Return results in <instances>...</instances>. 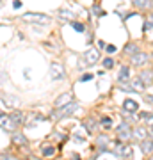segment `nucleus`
<instances>
[{"label": "nucleus", "instance_id": "obj_22", "mask_svg": "<svg viewBox=\"0 0 153 160\" xmlns=\"http://www.w3.org/2000/svg\"><path fill=\"white\" fill-rule=\"evenodd\" d=\"M139 119H143L148 126H153V112H139Z\"/></svg>", "mask_w": 153, "mask_h": 160}, {"label": "nucleus", "instance_id": "obj_6", "mask_svg": "<svg viewBox=\"0 0 153 160\" xmlns=\"http://www.w3.org/2000/svg\"><path fill=\"white\" fill-rule=\"evenodd\" d=\"M0 100H2V103H4V107L12 109V110L21 105V102H20L16 96H11V94H7V93H0Z\"/></svg>", "mask_w": 153, "mask_h": 160}, {"label": "nucleus", "instance_id": "obj_24", "mask_svg": "<svg viewBox=\"0 0 153 160\" xmlns=\"http://www.w3.org/2000/svg\"><path fill=\"white\" fill-rule=\"evenodd\" d=\"M102 66H103L105 71H107V69H112V68L116 66V61H114L112 57H105V59L102 61Z\"/></svg>", "mask_w": 153, "mask_h": 160}, {"label": "nucleus", "instance_id": "obj_25", "mask_svg": "<svg viewBox=\"0 0 153 160\" xmlns=\"http://www.w3.org/2000/svg\"><path fill=\"white\" fill-rule=\"evenodd\" d=\"M98 125H100V126H103L105 130H109V128H112V119H111L109 116H103V118H100Z\"/></svg>", "mask_w": 153, "mask_h": 160}, {"label": "nucleus", "instance_id": "obj_8", "mask_svg": "<svg viewBox=\"0 0 153 160\" xmlns=\"http://www.w3.org/2000/svg\"><path fill=\"white\" fill-rule=\"evenodd\" d=\"M112 153L116 155V157H121V159H125V160H132V148L128 146V144H118V148L116 150H112Z\"/></svg>", "mask_w": 153, "mask_h": 160}, {"label": "nucleus", "instance_id": "obj_19", "mask_svg": "<svg viewBox=\"0 0 153 160\" xmlns=\"http://www.w3.org/2000/svg\"><path fill=\"white\" fill-rule=\"evenodd\" d=\"M96 125H98V121H96L94 118H87V119L84 121V126H86L87 134H93V132H94V128H96Z\"/></svg>", "mask_w": 153, "mask_h": 160}, {"label": "nucleus", "instance_id": "obj_37", "mask_svg": "<svg viewBox=\"0 0 153 160\" xmlns=\"http://www.w3.org/2000/svg\"><path fill=\"white\" fill-rule=\"evenodd\" d=\"M150 160H153V159H150Z\"/></svg>", "mask_w": 153, "mask_h": 160}, {"label": "nucleus", "instance_id": "obj_10", "mask_svg": "<svg viewBox=\"0 0 153 160\" xmlns=\"http://www.w3.org/2000/svg\"><path fill=\"white\" fill-rule=\"evenodd\" d=\"M121 112L123 114H135V112H139V103L132 98H127L121 105Z\"/></svg>", "mask_w": 153, "mask_h": 160}, {"label": "nucleus", "instance_id": "obj_31", "mask_svg": "<svg viewBox=\"0 0 153 160\" xmlns=\"http://www.w3.org/2000/svg\"><path fill=\"white\" fill-rule=\"evenodd\" d=\"M73 141H75L77 144H84V142H86V139H84L82 135H77V132L73 134Z\"/></svg>", "mask_w": 153, "mask_h": 160}, {"label": "nucleus", "instance_id": "obj_2", "mask_svg": "<svg viewBox=\"0 0 153 160\" xmlns=\"http://www.w3.org/2000/svg\"><path fill=\"white\" fill-rule=\"evenodd\" d=\"M20 20L25 23H34V25H48L52 21V18L43 12H25V14H21Z\"/></svg>", "mask_w": 153, "mask_h": 160}, {"label": "nucleus", "instance_id": "obj_21", "mask_svg": "<svg viewBox=\"0 0 153 160\" xmlns=\"http://www.w3.org/2000/svg\"><path fill=\"white\" fill-rule=\"evenodd\" d=\"M70 25H71L73 30H77V32H80V34L86 32V23H82L80 20H73V21H70Z\"/></svg>", "mask_w": 153, "mask_h": 160}, {"label": "nucleus", "instance_id": "obj_36", "mask_svg": "<svg viewBox=\"0 0 153 160\" xmlns=\"http://www.w3.org/2000/svg\"><path fill=\"white\" fill-rule=\"evenodd\" d=\"M150 137H152V139H153V132H152V135H150Z\"/></svg>", "mask_w": 153, "mask_h": 160}, {"label": "nucleus", "instance_id": "obj_13", "mask_svg": "<svg viewBox=\"0 0 153 160\" xmlns=\"http://www.w3.org/2000/svg\"><path fill=\"white\" fill-rule=\"evenodd\" d=\"M148 137V128L146 126H135L134 128V132H132V139H135V141H143V139H146Z\"/></svg>", "mask_w": 153, "mask_h": 160}, {"label": "nucleus", "instance_id": "obj_15", "mask_svg": "<svg viewBox=\"0 0 153 160\" xmlns=\"http://www.w3.org/2000/svg\"><path fill=\"white\" fill-rule=\"evenodd\" d=\"M130 85H132V89H134L135 93H143V91L146 89V85L143 84V80L139 78V75L134 77V78H130Z\"/></svg>", "mask_w": 153, "mask_h": 160}, {"label": "nucleus", "instance_id": "obj_1", "mask_svg": "<svg viewBox=\"0 0 153 160\" xmlns=\"http://www.w3.org/2000/svg\"><path fill=\"white\" fill-rule=\"evenodd\" d=\"M78 110H80V103H78V102H70V103H66L64 107L53 109L52 118H53L55 121H59V119H66V118H70V116L77 114Z\"/></svg>", "mask_w": 153, "mask_h": 160}, {"label": "nucleus", "instance_id": "obj_18", "mask_svg": "<svg viewBox=\"0 0 153 160\" xmlns=\"http://www.w3.org/2000/svg\"><path fill=\"white\" fill-rule=\"evenodd\" d=\"M137 52H139V45H137V43H128V45L123 48V53L128 55V57H132V55L137 53Z\"/></svg>", "mask_w": 153, "mask_h": 160}, {"label": "nucleus", "instance_id": "obj_20", "mask_svg": "<svg viewBox=\"0 0 153 160\" xmlns=\"http://www.w3.org/2000/svg\"><path fill=\"white\" fill-rule=\"evenodd\" d=\"M59 16H61L64 21H73V20H75V14H73L70 9H59Z\"/></svg>", "mask_w": 153, "mask_h": 160}, {"label": "nucleus", "instance_id": "obj_27", "mask_svg": "<svg viewBox=\"0 0 153 160\" xmlns=\"http://www.w3.org/2000/svg\"><path fill=\"white\" fill-rule=\"evenodd\" d=\"M41 153H43V157H53V153H55V148H53L52 144H48V146H43Z\"/></svg>", "mask_w": 153, "mask_h": 160}, {"label": "nucleus", "instance_id": "obj_32", "mask_svg": "<svg viewBox=\"0 0 153 160\" xmlns=\"http://www.w3.org/2000/svg\"><path fill=\"white\" fill-rule=\"evenodd\" d=\"M21 5H23V2H21V0H12V9H14V11L21 9Z\"/></svg>", "mask_w": 153, "mask_h": 160}, {"label": "nucleus", "instance_id": "obj_9", "mask_svg": "<svg viewBox=\"0 0 153 160\" xmlns=\"http://www.w3.org/2000/svg\"><path fill=\"white\" fill-rule=\"evenodd\" d=\"M130 78H132L130 66H127V64L119 66V71H118V75H116V80H118V84H127V82H130Z\"/></svg>", "mask_w": 153, "mask_h": 160}, {"label": "nucleus", "instance_id": "obj_7", "mask_svg": "<svg viewBox=\"0 0 153 160\" xmlns=\"http://www.w3.org/2000/svg\"><path fill=\"white\" fill-rule=\"evenodd\" d=\"M0 128H2V130H5V132H14L18 126L14 125V121L11 119V116H9V114L0 112Z\"/></svg>", "mask_w": 153, "mask_h": 160}, {"label": "nucleus", "instance_id": "obj_11", "mask_svg": "<svg viewBox=\"0 0 153 160\" xmlns=\"http://www.w3.org/2000/svg\"><path fill=\"white\" fill-rule=\"evenodd\" d=\"M70 102H73V93H62V94H59L57 100L53 102V107L59 109V107H64V105L70 103Z\"/></svg>", "mask_w": 153, "mask_h": 160}, {"label": "nucleus", "instance_id": "obj_28", "mask_svg": "<svg viewBox=\"0 0 153 160\" xmlns=\"http://www.w3.org/2000/svg\"><path fill=\"white\" fill-rule=\"evenodd\" d=\"M107 142H109V137H107L105 134H100V135H98V139H96V144H98V148H103Z\"/></svg>", "mask_w": 153, "mask_h": 160}, {"label": "nucleus", "instance_id": "obj_30", "mask_svg": "<svg viewBox=\"0 0 153 160\" xmlns=\"http://www.w3.org/2000/svg\"><path fill=\"white\" fill-rule=\"evenodd\" d=\"M105 52H107L109 55H112V53L118 52V48H116V45H105Z\"/></svg>", "mask_w": 153, "mask_h": 160}, {"label": "nucleus", "instance_id": "obj_12", "mask_svg": "<svg viewBox=\"0 0 153 160\" xmlns=\"http://www.w3.org/2000/svg\"><path fill=\"white\" fill-rule=\"evenodd\" d=\"M139 78L143 80V84H144L146 87H152L153 85V71L152 69H143V71L139 73Z\"/></svg>", "mask_w": 153, "mask_h": 160}, {"label": "nucleus", "instance_id": "obj_17", "mask_svg": "<svg viewBox=\"0 0 153 160\" xmlns=\"http://www.w3.org/2000/svg\"><path fill=\"white\" fill-rule=\"evenodd\" d=\"M132 5L139 11H144V9H152V0H132Z\"/></svg>", "mask_w": 153, "mask_h": 160}, {"label": "nucleus", "instance_id": "obj_5", "mask_svg": "<svg viewBox=\"0 0 153 160\" xmlns=\"http://www.w3.org/2000/svg\"><path fill=\"white\" fill-rule=\"evenodd\" d=\"M150 53L148 52H137V53H134L132 57H130V66H134V68H144L148 62H150Z\"/></svg>", "mask_w": 153, "mask_h": 160}, {"label": "nucleus", "instance_id": "obj_16", "mask_svg": "<svg viewBox=\"0 0 153 160\" xmlns=\"http://www.w3.org/2000/svg\"><path fill=\"white\" fill-rule=\"evenodd\" d=\"M9 116H11V119L14 121V125H16V126H20V125H23V123H25V114H23V112H20V110H12Z\"/></svg>", "mask_w": 153, "mask_h": 160}, {"label": "nucleus", "instance_id": "obj_23", "mask_svg": "<svg viewBox=\"0 0 153 160\" xmlns=\"http://www.w3.org/2000/svg\"><path fill=\"white\" fill-rule=\"evenodd\" d=\"M91 12L96 16V18H102V16H105L107 12L100 7V4H91Z\"/></svg>", "mask_w": 153, "mask_h": 160}, {"label": "nucleus", "instance_id": "obj_26", "mask_svg": "<svg viewBox=\"0 0 153 160\" xmlns=\"http://www.w3.org/2000/svg\"><path fill=\"white\" fill-rule=\"evenodd\" d=\"M12 141H14L16 144H21V146H27V137H25L23 134H14V135H12Z\"/></svg>", "mask_w": 153, "mask_h": 160}, {"label": "nucleus", "instance_id": "obj_35", "mask_svg": "<svg viewBox=\"0 0 153 160\" xmlns=\"http://www.w3.org/2000/svg\"><path fill=\"white\" fill-rule=\"evenodd\" d=\"M71 160H80V155H71Z\"/></svg>", "mask_w": 153, "mask_h": 160}, {"label": "nucleus", "instance_id": "obj_34", "mask_svg": "<svg viewBox=\"0 0 153 160\" xmlns=\"http://www.w3.org/2000/svg\"><path fill=\"white\" fill-rule=\"evenodd\" d=\"M98 50H105V41H98Z\"/></svg>", "mask_w": 153, "mask_h": 160}, {"label": "nucleus", "instance_id": "obj_14", "mask_svg": "<svg viewBox=\"0 0 153 160\" xmlns=\"http://www.w3.org/2000/svg\"><path fill=\"white\" fill-rule=\"evenodd\" d=\"M141 151L144 155H152L153 153V139L152 137H146V139L141 141Z\"/></svg>", "mask_w": 153, "mask_h": 160}, {"label": "nucleus", "instance_id": "obj_3", "mask_svg": "<svg viewBox=\"0 0 153 160\" xmlns=\"http://www.w3.org/2000/svg\"><path fill=\"white\" fill-rule=\"evenodd\" d=\"M48 73H50V78H52L53 82L64 80V78H66V68H64V64L59 62V61H52V62H50Z\"/></svg>", "mask_w": 153, "mask_h": 160}, {"label": "nucleus", "instance_id": "obj_4", "mask_svg": "<svg viewBox=\"0 0 153 160\" xmlns=\"http://www.w3.org/2000/svg\"><path fill=\"white\" fill-rule=\"evenodd\" d=\"M100 61V50L98 48H87L84 53H82V62L86 64V66H94L96 62Z\"/></svg>", "mask_w": 153, "mask_h": 160}, {"label": "nucleus", "instance_id": "obj_29", "mask_svg": "<svg viewBox=\"0 0 153 160\" xmlns=\"http://www.w3.org/2000/svg\"><path fill=\"white\" fill-rule=\"evenodd\" d=\"M93 78H94L93 73H84V75L78 77V82H89V80H93Z\"/></svg>", "mask_w": 153, "mask_h": 160}, {"label": "nucleus", "instance_id": "obj_33", "mask_svg": "<svg viewBox=\"0 0 153 160\" xmlns=\"http://www.w3.org/2000/svg\"><path fill=\"white\" fill-rule=\"evenodd\" d=\"M144 102L150 103V105H153V94H144Z\"/></svg>", "mask_w": 153, "mask_h": 160}]
</instances>
